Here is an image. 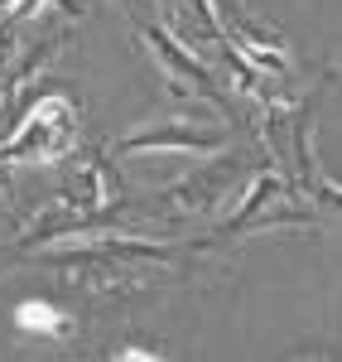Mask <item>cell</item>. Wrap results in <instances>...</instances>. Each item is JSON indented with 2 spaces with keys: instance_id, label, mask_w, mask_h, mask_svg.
<instances>
[{
  "instance_id": "6da1fadb",
  "label": "cell",
  "mask_w": 342,
  "mask_h": 362,
  "mask_svg": "<svg viewBox=\"0 0 342 362\" xmlns=\"http://www.w3.org/2000/svg\"><path fill=\"white\" fill-rule=\"evenodd\" d=\"M15 324L25 329V334H63L68 324H63V314L54 305H44V300H25V305L15 309Z\"/></svg>"
}]
</instances>
